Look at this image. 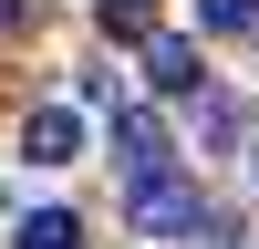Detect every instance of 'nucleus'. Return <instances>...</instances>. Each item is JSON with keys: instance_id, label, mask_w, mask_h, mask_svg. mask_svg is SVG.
<instances>
[{"instance_id": "5", "label": "nucleus", "mask_w": 259, "mask_h": 249, "mask_svg": "<svg viewBox=\"0 0 259 249\" xmlns=\"http://www.w3.org/2000/svg\"><path fill=\"white\" fill-rule=\"evenodd\" d=\"M11 249H83V218H73V208H31Z\"/></svg>"}, {"instance_id": "4", "label": "nucleus", "mask_w": 259, "mask_h": 249, "mask_svg": "<svg viewBox=\"0 0 259 249\" xmlns=\"http://www.w3.org/2000/svg\"><path fill=\"white\" fill-rule=\"evenodd\" d=\"M145 83H156V94H197V42H145Z\"/></svg>"}, {"instance_id": "8", "label": "nucleus", "mask_w": 259, "mask_h": 249, "mask_svg": "<svg viewBox=\"0 0 259 249\" xmlns=\"http://www.w3.org/2000/svg\"><path fill=\"white\" fill-rule=\"evenodd\" d=\"M31 21H41V0H11V31H31Z\"/></svg>"}, {"instance_id": "3", "label": "nucleus", "mask_w": 259, "mask_h": 249, "mask_svg": "<svg viewBox=\"0 0 259 249\" xmlns=\"http://www.w3.org/2000/svg\"><path fill=\"white\" fill-rule=\"evenodd\" d=\"M114 145H124V177H145V166H177V145H166V124L145 114V104H124V114H114Z\"/></svg>"}, {"instance_id": "2", "label": "nucleus", "mask_w": 259, "mask_h": 249, "mask_svg": "<svg viewBox=\"0 0 259 249\" xmlns=\"http://www.w3.org/2000/svg\"><path fill=\"white\" fill-rule=\"evenodd\" d=\"M83 135H94V124H83V104H41V114L21 124V166H73Z\"/></svg>"}, {"instance_id": "6", "label": "nucleus", "mask_w": 259, "mask_h": 249, "mask_svg": "<svg viewBox=\"0 0 259 249\" xmlns=\"http://www.w3.org/2000/svg\"><path fill=\"white\" fill-rule=\"evenodd\" d=\"M104 31H114V42H145V31H156V0H104Z\"/></svg>"}, {"instance_id": "7", "label": "nucleus", "mask_w": 259, "mask_h": 249, "mask_svg": "<svg viewBox=\"0 0 259 249\" xmlns=\"http://www.w3.org/2000/svg\"><path fill=\"white\" fill-rule=\"evenodd\" d=\"M207 31H259V0H197Z\"/></svg>"}, {"instance_id": "1", "label": "nucleus", "mask_w": 259, "mask_h": 249, "mask_svg": "<svg viewBox=\"0 0 259 249\" xmlns=\"http://www.w3.org/2000/svg\"><path fill=\"white\" fill-rule=\"evenodd\" d=\"M124 218H135L145 239H187V228H207V197L177 166H145V177H124Z\"/></svg>"}]
</instances>
